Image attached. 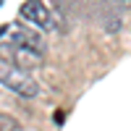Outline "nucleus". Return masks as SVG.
Here are the masks:
<instances>
[{
    "label": "nucleus",
    "instance_id": "423d86ee",
    "mask_svg": "<svg viewBox=\"0 0 131 131\" xmlns=\"http://www.w3.org/2000/svg\"><path fill=\"white\" fill-rule=\"evenodd\" d=\"M0 3H3V0H0Z\"/></svg>",
    "mask_w": 131,
    "mask_h": 131
},
{
    "label": "nucleus",
    "instance_id": "f257e3e1",
    "mask_svg": "<svg viewBox=\"0 0 131 131\" xmlns=\"http://www.w3.org/2000/svg\"><path fill=\"white\" fill-rule=\"evenodd\" d=\"M0 60L5 66H13V68L31 71L42 66V52L24 47V45H13V42H0Z\"/></svg>",
    "mask_w": 131,
    "mask_h": 131
},
{
    "label": "nucleus",
    "instance_id": "39448f33",
    "mask_svg": "<svg viewBox=\"0 0 131 131\" xmlns=\"http://www.w3.org/2000/svg\"><path fill=\"white\" fill-rule=\"evenodd\" d=\"M121 5L123 8H131V0H121Z\"/></svg>",
    "mask_w": 131,
    "mask_h": 131
},
{
    "label": "nucleus",
    "instance_id": "20e7f679",
    "mask_svg": "<svg viewBox=\"0 0 131 131\" xmlns=\"http://www.w3.org/2000/svg\"><path fill=\"white\" fill-rule=\"evenodd\" d=\"M21 18L29 21V24H34V26H39V29H52L55 26L50 8L42 3V0H26V3L21 5Z\"/></svg>",
    "mask_w": 131,
    "mask_h": 131
},
{
    "label": "nucleus",
    "instance_id": "f03ea898",
    "mask_svg": "<svg viewBox=\"0 0 131 131\" xmlns=\"http://www.w3.org/2000/svg\"><path fill=\"white\" fill-rule=\"evenodd\" d=\"M0 84L8 86V89H13V92L21 94V97H26V100H31V97L39 94V86H37V81L29 76V71L13 68V66H8V68L0 71Z\"/></svg>",
    "mask_w": 131,
    "mask_h": 131
},
{
    "label": "nucleus",
    "instance_id": "7ed1b4c3",
    "mask_svg": "<svg viewBox=\"0 0 131 131\" xmlns=\"http://www.w3.org/2000/svg\"><path fill=\"white\" fill-rule=\"evenodd\" d=\"M0 42H13V45H24L37 52H45V42L42 34H37L34 29H29L24 24H5L0 29Z\"/></svg>",
    "mask_w": 131,
    "mask_h": 131
}]
</instances>
